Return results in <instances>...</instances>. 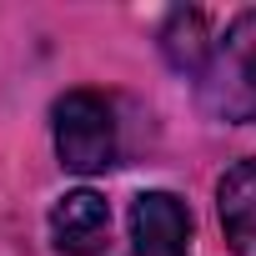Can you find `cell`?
<instances>
[{
    "mask_svg": "<svg viewBox=\"0 0 256 256\" xmlns=\"http://www.w3.org/2000/svg\"><path fill=\"white\" fill-rule=\"evenodd\" d=\"M56 120V156L66 171L76 176H96L106 166H116V116L110 100L96 90H66L50 110Z\"/></svg>",
    "mask_w": 256,
    "mask_h": 256,
    "instance_id": "cell-1",
    "label": "cell"
},
{
    "mask_svg": "<svg viewBox=\"0 0 256 256\" xmlns=\"http://www.w3.org/2000/svg\"><path fill=\"white\" fill-rule=\"evenodd\" d=\"M191 211L171 191H141L131 206V251L126 256H186Z\"/></svg>",
    "mask_w": 256,
    "mask_h": 256,
    "instance_id": "cell-2",
    "label": "cell"
},
{
    "mask_svg": "<svg viewBox=\"0 0 256 256\" xmlns=\"http://www.w3.org/2000/svg\"><path fill=\"white\" fill-rule=\"evenodd\" d=\"M50 236L60 256H100L110 236V206L96 191H66L50 211Z\"/></svg>",
    "mask_w": 256,
    "mask_h": 256,
    "instance_id": "cell-3",
    "label": "cell"
},
{
    "mask_svg": "<svg viewBox=\"0 0 256 256\" xmlns=\"http://www.w3.org/2000/svg\"><path fill=\"white\" fill-rule=\"evenodd\" d=\"M206 76H226V110L231 116H251L256 120V10H246L231 30L226 46L216 50Z\"/></svg>",
    "mask_w": 256,
    "mask_h": 256,
    "instance_id": "cell-4",
    "label": "cell"
},
{
    "mask_svg": "<svg viewBox=\"0 0 256 256\" xmlns=\"http://www.w3.org/2000/svg\"><path fill=\"white\" fill-rule=\"evenodd\" d=\"M216 211H221L231 251L256 256V156L226 166V176L216 181Z\"/></svg>",
    "mask_w": 256,
    "mask_h": 256,
    "instance_id": "cell-5",
    "label": "cell"
},
{
    "mask_svg": "<svg viewBox=\"0 0 256 256\" xmlns=\"http://www.w3.org/2000/svg\"><path fill=\"white\" fill-rule=\"evenodd\" d=\"M161 50L181 76H206L216 60V46L206 36V16L201 10H171L161 26Z\"/></svg>",
    "mask_w": 256,
    "mask_h": 256,
    "instance_id": "cell-6",
    "label": "cell"
}]
</instances>
